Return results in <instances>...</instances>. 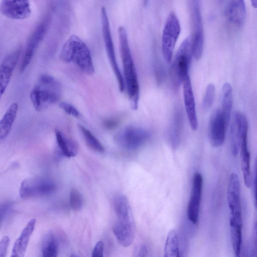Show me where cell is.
Segmentation results:
<instances>
[{"label": "cell", "mask_w": 257, "mask_h": 257, "mask_svg": "<svg viewBox=\"0 0 257 257\" xmlns=\"http://www.w3.org/2000/svg\"><path fill=\"white\" fill-rule=\"evenodd\" d=\"M60 59L66 63H73L83 73H94L90 51L86 43L78 36L71 35L64 44L59 54Z\"/></svg>", "instance_id": "3"}, {"label": "cell", "mask_w": 257, "mask_h": 257, "mask_svg": "<svg viewBox=\"0 0 257 257\" xmlns=\"http://www.w3.org/2000/svg\"><path fill=\"white\" fill-rule=\"evenodd\" d=\"M58 243L52 234L48 235L44 241L42 247V257H57Z\"/></svg>", "instance_id": "26"}, {"label": "cell", "mask_w": 257, "mask_h": 257, "mask_svg": "<svg viewBox=\"0 0 257 257\" xmlns=\"http://www.w3.org/2000/svg\"><path fill=\"white\" fill-rule=\"evenodd\" d=\"M49 19L48 17L44 19L35 29L30 38L27 45L20 71L23 73L30 64L39 44L42 41L46 33Z\"/></svg>", "instance_id": "13"}, {"label": "cell", "mask_w": 257, "mask_h": 257, "mask_svg": "<svg viewBox=\"0 0 257 257\" xmlns=\"http://www.w3.org/2000/svg\"><path fill=\"white\" fill-rule=\"evenodd\" d=\"M245 257H249V256H248V255L246 253V255H245Z\"/></svg>", "instance_id": "42"}, {"label": "cell", "mask_w": 257, "mask_h": 257, "mask_svg": "<svg viewBox=\"0 0 257 257\" xmlns=\"http://www.w3.org/2000/svg\"><path fill=\"white\" fill-rule=\"evenodd\" d=\"M202 186V176L200 173L196 172L193 177L192 190L187 210L188 219L194 224L198 221Z\"/></svg>", "instance_id": "14"}, {"label": "cell", "mask_w": 257, "mask_h": 257, "mask_svg": "<svg viewBox=\"0 0 257 257\" xmlns=\"http://www.w3.org/2000/svg\"><path fill=\"white\" fill-rule=\"evenodd\" d=\"M59 105L67 114L74 117H78L80 113L78 109L72 104L65 101H61Z\"/></svg>", "instance_id": "31"}, {"label": "cell", "mask_w": 257, "mask_h": 257, "mask_svg": "<svg viewBox=\"0 0 257 257\" xmlns=\"http://www.w3.org/2000/svg\"><path fill=\"white\" fill-rule=\"evenodd\" d=\"M83 204V199L80 193L76 189L70 191V205L72 209L77 211L80 210Z\"/></svg>", "instance_id": "29"}, {"label": "cell", "mask_w": 257, "mask_h": 257, "mask_svg": "<svg viewBox=\"0 0 257 257\" xmlns=\"http://www.w3.org/2000/svg\"><path fill=\"white\" fill-rule=\"evenodd\" d=\"M61 94L60 83L53 76L43 73L32 89L30 97L35 109L41 110L58 101Z\"/></svg>", "instance_id": "4"}, {"label": "cell", "mask_w": 257, "mask_h": 257, "mask_svg": "<svg viewBox=\"0 0 257 257\" xmlns=\"http://www.w3.org/2000/svg\"><path fill=\"white\" fill-rule=\"evenodd\" d=\"M254 202L255 205L257 208V159L255 162V172L254 178Z\"/></svg>", "instance_id": "38"}, {"label": "cell", "mask_w": 257, "mask_h": 257, "mask_svg": "<svg viewBox=\"0 0 257 257\" xmlns=\"http://www.w3.org/2000/svg\"><path fill=\"white\" fill-rule=\"evenodd\" d=\"M235 112L239 119L240 124L241 140L239 150L242 176L244 184L247 188H249L251 185L252 178L250 171V153L247 144L248 121L245 115L241 112L236 111Z\"/></svg>", "instance_id": "10"}, {"label": "cell", "mask_w": 257, "mask_h": 257, "mask_svg": "<svg viewBox=\"0 0 257 257\" xmlns=\"http://www.w3.org/2000/svg\"><path fill=\"white\" fill-rule=\"evenodd\" d=\"M22 51V47H18L4 58L0 66L1 96L5 93L9 84L13 72L18 62Z\"/></svg>", "instance_id": "15"}, {"label": "cell", "mask_w": 257, "mask_h": 257, "mask_svg": "<svg viewBox=\"0 0 257 257\" xmlns=\"http://www.w3.org/2000/svg\"><path fill=\"white\" fill-rule=\"evenodd\" d=\"M116 219L113 226V233L118 243L124 247L133 243L135 227L133 213L128 200L123 195L115 197L113 202Z\"/></svg>", "instance_id": "2"}, {"label": "cell", "mask_w": 257, "mask_h": 257, "mask_svg": "<svg viewBox=\"0 0 257 257\" xmlns=\"http://www.w3.org/2000/svg\"><path fill=\"white\" fill-rule=\"evenodd\" d=\"M253 246L250 252L253 257H257V222L254 224L253 234Z\"/></svg>", "instance_id": "34"}, {"label": "cell", "mask_w": 257, "mask_h": 257, "mask_svg": "<svg viewBox=\"0 0 257 257\" xmlns=\"http://www.w3.org/2000/svg\"><path fill=\"white\" fill-rule=\"evenodd\" d=\"M118 121L115 119H108L105 120L103 122L104 126L109 130L115 128L118 125Z\"/></svg>", "instance_id": "37"}, {"label": "cell", "mask_w": 257, "mask_h": 257, "mask_svg": "<svg viewBox=\"0 0 257 257\" xmlns=\"http://www.w3.org/2000/svg\"><path fill=\"white\" fill-rule=\"evenodd\" d=\"M150 133L146 130L128 126L119 131L115 137V142L121 148L135 150L143 146L149 139Z\"/></svg>", "instance_id": "9"}, {"label": "cell", "mask_w": 257, "mask_h": 257, "mask_svg": "<svg viewBox=\"0 0 257 257\" xmlns=\"http://www.w3.org/2000/svg\"><path fill=\"white\" fill-rule=\"evenodd\" d=\"M227 127L222 111L218 108L213 114L209 126V138L212 146L218 147L223 144Z\"/></svg>", "instance_id": "16"}, {"label": "cell", "mask_w": 257, "mask_h": 257, "mask_svg": "<svg viewBox=\"0 0 257 257\" xmlns=\"http://www.w3.org/2000/svg\"><path fill=\"white\" fill-rule=\"evenodd\" d=\"M103 242L98 241L94 246L91 257H103Z\"/></svg>", "instance_id": "33"}, {"label": "cell", "mask_w": 257, "mask_h": 257, "mask_svg": "<svg viewBox=\"0 0 257 257\" xmlns=\"http://www.w3.org/2000/svg\"><path fill=\"white\" fill-rule=\"evenodd\" d=\"M2 14L6 17L15 20H23L31 13L29 1H2L0 6Z\"/></svg>", "instance_id": "17"}, {"label": "cell", "mask_w": 257, "mask_h": 257, "mask_svg": "<svg viewBox=\"0 0 257 257\" xmlns=\"http://www.w3.org/2000/svg\"><path fill=\"white\" fill-rule=\"evenodd\" d=\"M11 207V203L7 202L1 206V220L8 214Z\"/></svg>", "instance_id": "36"}, {"label": "cell", "mask_w": 257, "mask_h": 257, "mask_svg": "<svg viewBox=\"0 0 257 257\" xmlns=\"http://www.w3.org/2000/svg\"><path fill=\"white\" fill-rule=\"evenodd\" d=\"M18 109V104L15 102L12 103L0 121V140L2 141L9 135L12 125L15 120Z\"/></svg>", "instance_id": "21"}, {"label": "cell", "mask_w": 257, "mask_h": 257, "mask_svg": "<svg viewBox=\"0 0 257 257\" xmlns=\"http://www.w3.org/2000/svg\"><path fill=\"white\" fill-rule=\"evenodd\" d=\"M230 139L232 154L233 155L236 156L238 154L240 148L241 130L239 119L235 112L230 127Z\"/></svg>", "instance_id": "24"}, {"label": "cell", "mask_w": 257, "mask_h": 257, "mask_svg": "<svg viewBox=\"0 0 257 257\" xmlns=\"http://www.w3.org/2000/svg\"><path fill=\"white\" fill-rule=\"evenodd\" d=\"M55 136L58 145L64 156L70 158L74 157L77 153V147L76 144L71 140H69L59 131H55Z\"/></svg>", "instance_id": "23"}, {"label": "cell", "mask_w": 257, "mask_h": 257, "mask_svg": "<svg viewBox=\"0 0 257 257\" xmlns=\"http://www.w3.org/2000/svg\"><path fill=\"white\" fill-rule=\"evenodd\" d=\"M56 184L46 178H36L24 180L20 188L22 198L45 196L53 194L56 190Z\"/></svg>", "instance_id": "11"}, {"label": "cell", "mask_w": 257, "mask_h": 257, "mask_svg": "<svg viewBox=\"0 0 257 257\" xmlns=\"http://www.w3.org/2000/svg\"><path fill=\"white\" fill-rule=\"evenodd\" d=\"M78 127L89 147L96 152H104L103 145L89 130L80 124L78 125Z\"/></svg>", "instance_id": "27"}, {"label": "cell", "mask_w": 257, "mask_h": 257, "mask_svg": "<svg viewBox=\"0 0 257 257\" xmlns=\"http://www.w3.org/2000/svg\"><path fill=\"white\" fill-rule=\"evenodd\" d=\"M229 209V222L242 223L239 178L235 173L230 175L227 192Z\"/></svg>", "instance_id": "12"}, {"label": "cell", "mask_w": 257, "mask_h": 257, "mask_svg": "<svg viewBox=\"0 0 257 257\" xmlns=\"http://www.w3.org/2000/svg\"><path fill=\"white\" fill-rule=\"evenodd\" d=\"M251 4L252 6L254 8H257V1H251Z\"/></svg>", "instance_id": "40"}, {"label": "cell", "mask_w": 257, "mask_h": 257, "mask_svg": "<svg viewBox=\"0 0 257 257\" xmlns=\"http://www.w3.org/2000/svg\"><path fill=\"white\" fill-rule=\"evenodd\" d=\"M101 20L102 32L107 56L117 80L119 91L123 92L124 89V79L117 62L109 20L104 7H102L101 9Z\"/></svg>", "instance_id": "7"}, {"label": "cell", "mask_w": 257, "mask_h": 257, "mask_svg": "<svg viewBox=\"0 0 257 257\" xmlns=\"http://www.w3.org/2000/svg\"><path fill=\"white\" fill-rule=\"evenodd\" d=\"M10 242V238L8 236H4L0 241V257H6Z\"/></svg>", "instance_id": "32"}, {"label": "cell", "mask_w": 257, "mask_h": 257, "mask_svg": "<svg viewBox=\"0 0 257 257\" xmlns=\"http://www.w3.org/2000/svg\"><path fill=\"white\" fill-rule=\"evenodd\" d=\"M193 55L191 37H187L178 49L170 70L171 83L175 89L182 83L185 77L189 75V68Z\"/></svg>", "instance_id": "5"}, {"label": "cell", "mask_w": 257, "mask_h": 257, "mask_svg": "<svg viewBox=\"0 0 257 257\" xmlns=\"http://www.w3.org/2000/svg\"><path fill=\"white\" fill-rule=\"evenodd\" d=\"M190 10L192 27L191 37L193 56L199 60L202 55L204 47V30L201 7L198 1H192Z\"/></svg>", "instance_id": "8"}, {"label": "cell", "mask_w": 257, "mask_h": 257, "mask_svg": "<svg viewBox=\"0 0 257 257\" xmlns=\"http://www.w3.org/2000/svg\"><path fill=\"white\" fill-rule=\"evenodd\" d=\"M179 118L175 119L172 130L170 131V139L172 140V143L175 145L179 142L180 140L181 121L180 119H178Z\"/></svg>", "instance_id": "30"}, {"label": "cell", "mask_w": 257, "mask_h": 257, "mask_svg": "<svg viewBox=\"0 0 257 257\" xmlns=\"http://www.w3.org/2000/svg\"><path fill=\"white\" fill-rule=\"evenodd\" d=\"M221 111L228 126L232 107V88L228 82L223 84L221 90Z\"/></svg>", "instance_id": "22"}, {"label": "cell", "mask_w": 257, "mask_h": 257, "mask_svg": "<svg viewBox=\"0 0 257 257\" xmlns=\"http://www.w3.org/2000/svg\"><path fill=\"white\" fill-rule=\"evenodd\" d=\"M148 254L147 247L145 244H142L137 250L135 257H147Z\"/></svg>", "instance_id": "35"}, {"label": "cell", "mask_w": 257, "mask_h": 257, "mask_svg": "<svg viewBox=\"0 0 257 257\" xmlns=\"http://www.w3.org/2000/svg\"><path fill=\"white\" fill-rule=\"evenodd\" d=\"M178 257H187L186 246L185 242H179V256Z\"/></svg>", "instance_id": "39"}, {"label": "cell", "mask_w": 257, "mask_h": 257, "mask_svg": "<svg viewBox=\"0 0 257 257\" xmlns=\"http://www.w3.org/2000/svg\"><path fill=\"white\" fill-rule=\"evenodd\" d=\"M119 50L122 61L126 91L131 106L137 109L140 96V86L138 75L130 48L128 37L125 28L118 29Z\"/></svg>", "instance_id": "1"}, {"label": "cell", "mask_w": 257, "mask_h": 257, "mask_svg": "<svg viewBox=\"0 0 257 257\" xmlns=\"http://www.w3.org/2000/svg\"><path fill=\"white\" fill-rule=\"evenodd\" d=\"M215 93L214 85L209 83L206 87L202 101V107L204 110H207L211 106L214 98Z\"/></svg>", "instance_id": "28"}, {"label": "cell", "mask_w": 257, "mask_h": 257, "mask_svg": "<svg viewBox=\"0 0 257 257\" xmlns=\"http://www.w3.org/2000/svg\"><path fill=\"white\" fill-rule=\"evenodd\" d=\"M183 93L184 105L190 127L193 131L198 127L195 101L189 75L183 80Z\"/></svg>", "instance_id": "18"}, {"label": "cell", "mask_w": 257, "mask_h": 257, "mask_svg": "<svg viewBox=\"0 0 257 257\" xmlns=\"http://www.w3.org/2000/svg\"><path fill=\"white\" fill-rule=\"evenodd\" d=\"M36 222L35 218L31 219L23 228L14 243L11 257H24Z\"/></svg>", "instance_id": "20"}, {"label": "cell", "mask_w": 257, "mask_h": 257, "mask_svg": "<svg viewBox=\"0 0 257 257\" xmlns=\"http://www.w3.org/2000/svg\"><path fill=\"white\" fill-rule=\"evenodd\" d=\"M246 10L243 1L235 0L229 2L225 9V15L230 23L236 27L243 25Z\"/></svg>", "instance_id": "19"}, {"label": "cell", "mask_w": 257, "mask_h": 257, "mask_svg": "<svg viewBox=\"0 0 257 257\" xmlns=\"http://www.w3.org/2000/svg\"><path fill=\"white\" fill-rule=\"evenodd\" d=\"M180 32L181 26L179 19L175 13L171 12L166 20L161 40L162 53L168 63L172 60Z\"/></svg>", "instance_id": "6"}, {"label": "cell", "mask_w": 257, "mask_h": 257, "mask_svg": "<svg viewBox=\"0 0 257 257\" xmlns=\"http://www.w3.org/2000/svg\"><path fill=\"white\" fill-rule=\"evenodd\" d=\"M179 239L177 231L172 229L168 233L166 240L163 257H178Z\"/></svg>", "instance_id": "25"}, {"label": "cell", "mask_w": 257, "mask_h": 257, "mask_svg": "<svg viewBox=\"0 0 257 257\" xmlns=\"http://www.w3.org/2000/svg\"><path fill=\"white\" fill-rule=\"evenodd\" d=\"M70 257H79L78 255L75 253H73L71 255Z\"/></svg>", "instance_id": "41"}]
</instances>
